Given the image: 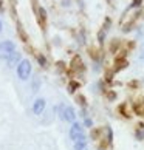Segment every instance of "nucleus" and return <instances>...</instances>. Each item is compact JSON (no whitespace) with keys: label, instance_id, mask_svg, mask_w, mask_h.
<instances>
[{"label":"nucleus","instance_id":"obj_19","mask_svg":"<svg viewBox=\"0 0 144 150\" xmlns=\"http://www.w3.org/2000/svg\"><path fill=\"white\" fill-rule=\"evenodd\" d=\"M141 59H143V62H144V51H143V54H141Z\"/></svg>","mask_w":144,"mask_h":150},{"label":"nucleus","instance_id":"obj_7","mask_svg":"<svg viewBox=\"0 0 144 150\" xmlns=\"http://www.w3.org/2000/svg\"><path fill=\"white\" fill-rule=\"evenodd\" d=\"M85 149H88V146H87V136L82 135L79 139L74 142V150H85Z\"/></svg>","mask_w":144,"mask_h":150},{"label":"nucleus","instance_id":"obj_12","mask_svg":"<svg viewBox=\"0 0 144 150\" xmlns=\"http://www.w3.org/2000/svg\"><path fill=\"white\" fill-rule=\"evenodd\" d=\"M106 133H107V142L112 144L113 142V132H112V127H106Z\"/></svg>","mask_w":144,"mask_h":150},{"label":"nucleus","instance_id":"obj_16","mask_svg":"<svg viewBox=\"0 0 144 150\" xmlns=\"http://www.w3.org/2000/svg\"><path fill=\"white\" fill-rule=\"evenodd\" d=\"M107 98H109V101H115V99H116V93L115 91H107Z\"/></svg>","mask_w":144,"mask_h":150},{"label":"nucleus","instance_id":"obj_9","mask_svg":"<svg viewBox=\"0 0 144 150\" xmlns=\"http://www.w3.org/2000/svg\"><path fill=\"white\" fill-rule=\"evenodd\" d=\"M39 88H40V79L39 77H33V82H31V90L33 91H39Z\"/></svg>","mask_w":144,"mask_h":150},{"label":"nucleus","instance_id":"obj_20","mask_svg":"<svg viewBox=\"0 0 144 150\" xmlns=\"http://www.w3.org/2000/svg\"><path fill=\"white\" fill-rule=\"evenodd\" d=\"M2 28H3V26H2V22H0V33H2Z\"/></svg>","mask_w":144,"mask_h":150},{"label":"nucleus","instance_id":"obj_8","mask_svg":"<svg viewBox=\"0 0 144 150\" xmlns=\"http://www.w3.org/2000/svg\"><path fill=\"white\" fill-rule=\"evenodd\" d=\"M133 136H135L136 141H144V125H138L136 127Z\"/></svg>","mask_w":144,"mask_h":150},{"label":"nucleus","instance_id":"obj_18","mask_svg":"<svg viewBox=\"0 0 144 150\" xmlns=\"http://www.w3.org/2000/svg\"><path fill=\"white\" fill-rule=\"evenodd\" d=\"M140 3H141V0H133V3H132V6H138Z\"/></svg>","mask_w":144,"mask_h":150},{"label":"nucleus","instance_id":"obj_17","mask_svg":"<svg viewBox=\"0 0 144 150\" xmlns=\"http://www.w3.org/2000/svg\"><path fill=\"white\" fill-rule=\"evenodd\" d=\"M99 42H104V31H101V33H99Z\"/></svg>","mask_w":144,"mask_h":150},{"label":"nucleus","instance_id":"obj_3","mask_svg":"<svg viewBox=\"0 0 144 150\" xmlns=\"http://www.w3.org/2000/svg\"><path fill=\"white\" fill-rule=\"evenodd\" d=\"M82 135H84V125L79 124V122H73V124H71V127H70V132H68L70 139L73 141V142H76Z\"/></svg>","mask_w":144,"mask_h":150},{"label":"nucleus","instance_id":"obj_13","mask_svg":"<svg viewBox=\"0 0 144 150\" xmlns=\"http://www.w3.org/2000/svg\"><path fill=\"white\" fill-rule=\"evenodd\" d=\"M76 101H77V104H79L82 108H84V107H87V102H85V98H84V96H81V94H77V96H76Z\"/></svg>","mask_w":144,"mask_h":150},{"label":"nucleus","instance_id":"obj_11","mask_svg":"<svg viewBox=\"0 0 144 150\" xmlns=\"http://www.w3.org/2000/svg\"><path fill=\"white\" fill-rule=\"evenodd\" d=\"M77 88H79V82H76V81H70V84H68V93L73 94Z\"/></svg>","mask_w":144,"mask_h":150},{"label":"nucleus","instance_id":"obj_1","mask_svg":"<svg viewBox=\"0 0 144 150\" xmlns=\"http://www.w3.org/2000/svg\"><path fill=\"white\" fill-rule=\"evenodd\" d=\"M17 76L20 81H28L30 76H31V71H33V67H31V62L28 59H22V62L17 65Z\"/></svg>","mask_w":144,"mask_h":150},{"label":"nucleus","instance_id":"obj_4","mask_svg":"<svg viewBox=\"0 0 144 150\" xmlns=\"http://www.w3.org/2000/svg\"><path fill=\"white\" fill-rule=\"evenodd\" d=\"M45 107H47V101L43 98H37L34 102H33V113L34 115H42L45 112Z\"/></svg>","mask_w":144,"mask_h":150},{"label":"nucleus","instance_id":"obj_14","mask_svg":"<svg viewBox=\"0 0 144 150\" xmlns=\"http://www.w3.org/2000/svg\"><path fill=\"white\" fill-rule=\"evenodd\" d=\"M37 62H39L40 67H47V59H45V56H42V54L37 56Z\"/></svg>","mask_w":144,"mask_h":150},{"label":"nucleus","instance_id":"obj_6","mask_svg":"<svg viewBox=\"0 0 144 150\" xmlns=\"http://www.w3.org/2000/svg\"><path fill=\"white\" fill-rule=\"evenodd\" d=\"M22 62V56H20V53H17V51H14L13 54L9 56V59L6 60V65L9 67V68H17V65Z\"/></svg>","mask_w":144,"mask_h":150},{"label":"nucleus","instance_id":"obj_15","mask_svg":"<svg viewBox=\"0 0 144 150\" xmlns=\"http://www.w3.org/2000/svg\"><path fill=\"white\" fill-rule=\"evenodd\" d=\"M82 125H84V127H88V129H92V127H93V121H92L90 118H85L84 121H82Z\"/></svg>","mask_w":144,"mask_h":150},{"label":"nucleus","instance_id":"obj_10","mask_svg":"<svg viewBox=\"0 0 144 150\" xmlns=\"http://www.w3.org/2000/svg\"><path fill=\"white\" fill-rule=\"evenodd\" d=\"M106 88H104V82L102 81H98L95 85H93V91H96V93H102Z\"/></svg>","mask_w":144,"mask_h":150},{"label":"nucleus","instance_id":"obj_21","mask_svg":"<svg viewBox=\"0 0 144 150\" xmlns=\"http://www.w3.org/2000/svg\"><path fill=\"white\" fill-rule=\"evenodd\" d=\"M85 150H88V149H85Z\"/></svg>","mask_w":144,"mask_h":150},{"label":"nucleus","instance_id":"obj_2","mask_svg":"<svg viewBox=\"0 0 144 150\" xmlns=\"http://www.w3.org/2000/svg\"><path fill=\"white\" fill-rule=\"evenodd\" d=\"M16 51V45L14 42L11 40H3L2 43H0V59L3 60H8L9 56Z\"/></svg>","mask_w":144,"mask_h":150},{"label":"nucleus","instance_id":"obj_5","mask_svg":"<svg viewBox=\"0 0 144 150\" xmlns=\"http://www.w3.org/2000/svg\"><path fill=\"white\" fill-rule=\"evenodd\" d=\"M76 110L71 107V105H67L64 110V115H62V121H67L70 122V124H73V122H76Z\"/></svg>","mask_w":144,"mask_h":150}]
</instances>
